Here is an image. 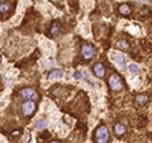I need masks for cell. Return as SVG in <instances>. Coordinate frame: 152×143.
<instances>
[{
	"label": "cell",
	"mask_w": 152,
	"mask_h": 143,
	"mask_svg": "<svg viewBox=\"0 0 152 143\" xmlns=\"http://www.w3.org/2000/svg\"><path fill=\"white\" fill-rule=\"evenodd\" d=\"M94 53H95V50L90 43H84L81 46V56L84 60H86V61L91 60V58L94 57Z\"/></svg>",
	"instance_id": "277c9868"
},
{
	"label": "cell",
	"mask_w": 152,
	"mask_h": 143,
	"mask_svg": "<svg viewBox=\"0 0 152 143\" xmlns=\"http://www.w3.org/2000/svg\"><path fill=\"white\" fill-rule=\"evenodd\" d=\"M20 110H22L23 115L29 118L33 115V113L36 111V103L33 100H24V103L20 106Z\"/></svg>",
	"instance_id": "7a4b0ae2"
},
{
	"label": "cell",
	"mask_w": 152,
	"mask_h": 143,
	"mask_svg": "<svg viewBox=\"0 0 152 143\" xmlns=\"http://www.w3.org/2000/svg\"><path fill=\"white\" fill-rule=\"evenodd\" d=\"M46 127H47V120H44V119H41L36 123V129H38V131H42Z\"/></svg>",
	"instance_id": "7c38bea8"
},
{
	"label": "cell",
	"mask_w": 152,
	"mask_h": 143,
	"mask_svg": "<svg viewBox=\"0 0 152 143\" xmlns=\"http://www.w3.org/2000/svg\"><path fill=\"white\" fill-rule=\"evenodd\" d=\"M109 88L112 89L113 91H119V90L123 89L122 79H120L117 74H114V75H112L109 77Z\"/></svg>",
	"instance_id": "3957f363"
},
{
	"label": "cell",
	"mask_w": 152,
	"mask_h": 143,
	"mask_svg": "<svg viewBox=\"0 0 152 143\" xmlns=\"http://www.w3.org/2000/svg\"><path fill=\"white\" fill-rule=\"evenodd\" d=\"M72 76H74V79H76V80H80V79L82 77L81 72H79V71H75V72H74V75H72Z\"/></svg>",
	"instance_id": "2e32d148"
},
{
	"label": "cell",
	"mask_w": 152,
	"mask_h": 143,
	"mask_svg": "<svg viewBox=\"0 0 152 143\" xmlns=\"http://www.w3.org/2000/svg\"><path fill=\"white\" fill-rule=\"evenodd\" d=\"M61 76H62L61 70H52V71L48 74V79L50 80H56V79H60Z\"/></svg>",
	"instance_id": "9c48e42d"
},
{
	"label": "cell",
	"mask_w": 152,
	"mask_h": 143,
	"mask_svg": "<svg viewBox=\"0 0 152 143\" xmlns=\"http://www.w3.org/2000/svg\"><path fill=\"white\" fill-rule=\"evenodd\" d=\"M104 72H105V70L100 62H96V64L93 66V74H94V76H96L98 79L104 77Z\"/></svg>",
	"instance_id": "8992f818"
},
{
	"label": "cell",
	"mask_w": 152,
	"mask_h": 143,
	"mask_svg": "<svg viewBox=\"0 0 152 143\" xmlns=\"http://www.w3.org/2000/svg\"><path fill=\"white\" fill-rule=\"evenodd\" d=\"M58 30H60V27L52 26V28H51V36H56V34L58 33Z\"/></svg>",
	"instance_id": "9a60e30c"
},
{
	"label": "cell",
	"mask_w": 152,
	"mask_h": 143,
	"mask_svg": "<svg viewBox=\"0 0 152 143\" xmlns=\"http://www.w3.org/2000/svg\"><path fill=\"white\" fill-rule=\"evenodd\" d=\"M113 58H114V61L117 62V65H118L122 70L126 68V60H124V56H123V55H120V53H114V55H113Z\"/></svg>",
	"instance_id": "52a82bcc"
},
{
	"label": "cell",
	"mask_w": 152,
	"mask_h": 143,
	"mask_svg": "<svg viewBox=\"0 0 152 143\" xmlns=\"http://www.w3.org/2000/svg\"><path fill=\"white\" fill-rule=\"evenodd\" d=\"M117 48H118V50L127 51L129 48V46H128V43H127L126 41H119V42H117Z\"/></svg>",
	"instance_id": "4fadbf2b"
},
{
	"label": "cell",
	"mask_w": 152,
	"mask_h": 143,
	"mask_svg": "<svg viewBox=\"0 0 152 143\" xmlns=\"http://www.w3.org/2000/svg\"><path fill=\"white\" fill-rule=\"evenodd\" d=\"M136 103L137 104H140V105H144V104H147L148 103V97L146 95H137L136 96Z\"/></svg>",
	"instance_id": "30bf717a"
},
{
	"label": "cell",
	"mask_w": 152,
	"mask_h": 143,
	"mask_svg": "<svg viewBox=\"0 0 152 143\" xmlns=\"http://www.w3.org/2000/svg\"><path fill=\"white\" fill-rule=\"evenodd\" d=\"M119 13L122 14V15H129L131 8L127 4H122V5H119Z\"/></svg>",
	"instance_id": "8fae6325"
},
{
	"label": "cell",
	"mask_w": 152,
	"mask_h": 143,
	"mask_svg": "<svg viewBox=\"0 0 152 143\" xmlns=\"http://www.w3.org/2000/svg\"><path fill=\"white\" fill-rule=\"evenodd\" d=\"M94 138L96 143H108L109 141V131L106 128V125L100 124L98 128L95 129Z\"/></svg>",
	"instance_id": "6da1fadb"
},
{
	"label": "cell",
	"mask_w": 152,
	"mask_h": 143,
	"mask_svg": "<svg viewBox=\"0 0 152 143\" xmlns=\"http://www.w3.org/2000/svg\"><path fill=\"white\" fill-rule=\"evenodd\" d=\"M148 12H150V10H148V8H143V9H142V14H148Z\"/></svg>",
	"instance_id": "e0dca14e"
},
{
	"label": "cell",
	"mask_w": 152,
	"mask_h": 143,
	"mask_svg": "<svg viewBox=\"0 0 152 143\" xmlns=\"http://www.w3.org/2000/svg\"><path fill=\"white\" fill-rule=\"evenodd\" d=\"M113 129H114V133H115V135L120 137V135H123L124 132H126V127H124L123 124H120V123H117V124H114Z\"/></svg>",
	"instance_id": "ba28073f"
},
{
	"label": "cell",
	"mask_w": 152,
	"mask_h": 143,
	"mask_svg": "<svg viewBox=\"0 0 152 143\" xmlns=\"http://www.w3.org/2000/svg\"><path fill=\"white\" fill-rule=\"evenodd\" d=\"M128 68H129V71L132 72L133 75H137L138 72H140V67H138L136 64H131V65L128 66Z\"/></svg>",
	"instance_id": "5bb4252c"
},
{
	"label": "cell",
	"mask_w": 152,
	"mask_h": 143,
	"mask_svg": "<svg viewBox=\"0 0 152 143\" xmlns=\"http://www.w3.org/2000/svg\"><path fill=\"white\" fill-rule=\"evenodd\" d=\"M52 143H60V142H52Z\"/></svg>",
	"instance_id": "ac0fdd59"
},
{
	"label": "cell",
	"mask_w": 152,
	"mask_h": 143,
	"mask_svg": "<svg viewBox=\"0 0 152 143\" xmlns=\"http://www.w3.org/2000/svg\"><path fill=\"white\" fill-rule=\"evenodd\" d=\"M19 95H20V97H23L24 100H33V102L38 97L37 93L34 91L33 89H30V88L22 89V90H20V93H19Z\"/></svg>",
	"instance_id": "5b68a950"
}]
</instances>
